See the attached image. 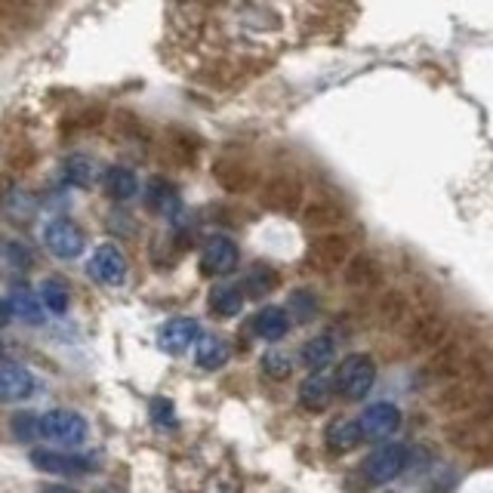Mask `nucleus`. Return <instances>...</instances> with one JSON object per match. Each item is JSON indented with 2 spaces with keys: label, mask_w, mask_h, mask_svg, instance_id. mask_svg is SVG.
<instances>
[{
  "label": "nucleus",
  "mask_w": 493,
  "mask_h": 493,
  "mask_svg": "<svg viewBox=\"0 0 493 493\" xmlns=\"http://www.w3.org/2000/svg\"><path fill=\"white\" fill-rule=\"evenodd\" d=\"M324 441H327V447L333 453H345V451H352V447H358L361 441H364V432H361L358 419L336 417L327 426V432H324Z\"/></svg>",
  "instance_id": "nucleus-19"
},
{
  "label": "nucleus",
  "mask_w": 493,
  "mask_h": 493,
  "mask_svg": "<svg viewBox=\"0 0 493 493\" xmlns=\"http://www.w3.org/2000/svg\"><path fill=\"white\" fill-rule=\"evenodd\" d=\"M447 441L466 453H490L493 451V410L469 413L447 426Z\"/></svg>",
  "instance_id": "nucleus-1"
},
{
  "label": "nucleus",
  "mask_w": 493,
  "mask_h": 493,
  "mask_svg": "<svg viewBox=\"0 0 493 493\" xmlns=\"http://www.w3.org/2000/svg\"><path fill=\"white\" fill-rule=\"evenodd\" d=\"M281 284V272L278 268H272V265H265V263H256L246 272V278H244V293L246 296H253V300H263V296L272 293L274 287Z\"/></svg>",
  "instance_id": "nucleus-25"
},
{
  "label": "nucleus",
  "mask_w": 493,
  "mask_h": 493,
  "mask_svg": "<svg viewBox=\"0 0 493 493\" xmlns=\"http://www.w3.org/2000/svg\"><path fill=\"white\" fill-rule=\"evenodd\" d=\"M361 432H364V441H386L398 432L401 426V410L389 401H376L361 413Z\"/></svg>",
  "instance_id": "nucleus-12"
},
{
  "label": "nucleus",
  "mask_w": 493,
  "mask_h": 493,
  "mask_svg": "<svg viewBox=\"0 0 493 493\" xmlns=\"http://www.w3.org/2000/svg\"><path fill=\"white\" fill-rule=\"evenodd\" d=\"M376 321H380L386 330L408 324L410 321V300H408V293H401V290H386V293L380 296V302H376Z\"/></svg>",
  "instance_id": "nucleus-18"
},
{
  "label": "nucleus",
  "mask_w": 493,
  "mask_h": 493,
  "mask_svg": "<svg viewBox=\"0 0 493 493\" xmlns=\"http://www.w3.org/2000/svg\"><path fill=\"white\" fill-rule=\"evenodd\" d=\"M103 183H105V192L112 194L114 201H130V198H136V192H139V179H136V173L130 170V166H121V164L108 166Z\"/></svg>",
  "instance_id": "nucleus-24"
},
{
  "label": "nucleus",
  "mask_w": 493,
  "mask_h": 493,
  "mask_svg": "<svg viewBox=\"0 0 493 493\" xmlns=\"http://www.w3.org/2000/svg\"><path fill=\"white\" fill-rule=\"evenodd\" d=\"M382 281V265L373 253L361 250L352 253V259L345 263V287L352 290H373Z\"/></svg>",
  "instance_id": "nucleus-16"
},
{
  "label": "nucleus",
  "mask_w": 493,
  "mask_h": 493,
  "mask_svg": "<svg viewBox=\"0 0 493 493\" xmlns=\"http://www.w3.org/2000/svg\"><path fill=\"white\" fill-rule=\"evenodd\" d=\"M16 318V311H13V306H10V300H0V327H6V324Z\"/></svg>",
  "instance_id": "nucleus-35"
},
{
  "label": "nucleus",
  "mask_w": 493,
  "mask_h": 493,
  "mask_svg": "<svg viewBox=\"0 0 493 493\" xmlns=\"http://www.w3.org/2000/svg\"><path fill=\"white\" fill-rule=\"evenodd\" d=\"M244 287L241 284H229V281H222V284H216L210 290L207 302H210V311H213L216 318H235L238 311L244 309Z\"/></svg>",
  "instance_id": "nucleus-21"
},
{
  "label": "nucleus",
  "mask_w": 493,
  "mask_h": 493,
  "mask_svg": "<svg viewBox=\"0 0 493 493\" xmlns=\"http://www.w3.org/2000/svg\"><path fill=\"white\" fill-rule=\"evenodd\" d=\"M201 339V327L194 318H170L164 321V327L157 330V345L166 354H183L185 349H192Z\"/></svg>",
  "instance_id": "nucleus-13"
},
{
  "label": "nucleus",
  "mask_w": 493,
  "mask_h": 493,
  "mask_svg": "<svg viewBox=\"0 0 493 493\" xmlns=\"http://www.w3.org/2000/svg\"><path fill=\"white\" fill-rule=\"evenodd\" d=\"M259 201L274 213H296V210L306 207V183L293 173H278L263 185Z\"/></svg>",
  "instance_id": "nucleus-4"
},
{
  "label": "nucleus",
  "mask_w": 493,
  "mask_h": 493,
  "mask_svg": "<svg viewBox=\"0 0 493 493\" xmlns=\"http://www.w3.org/2000/svg\"><path fill=\"white\" fill-rule=\"evenodd\" d=\"M13 438L22 441V444H31V441L40 438V417L31 410H22L13 417Z\"/></svg>",
  "instance_id": "nucleus-32"
},
{
  "label": "nucleus",
  "mask_w": 493,
  "mask_h": 493,
  "mask_svg": "<svg viewBox=\"0 0 493 493\" xmlns=\"http://www.w3.org/2000/svg\"><path fill=\"white\" fill-rule=\"evenodd\" d=\"M10 300V306L13 311H16V318H22L25 324H43V315H47V309H43V302H40V293H34V290H28V287H13V293L6 296Z\"/></svg>",
  "instance_id": "nucleus-23"
},
{
  "label": "nucleus",
  "mask_w": 493,
  "mask_h": 493,
  "mask_svg": "<svg viewBox=\"0 0 493 493\" xmlns=\"http://www.w3.org/2000/svg\"><path fill=\"white\" fill-rule=\"evenodd\" d=\"M43 244L49 246V253L59 259H75L84 253V231L71 220H49L43 229Z\"/></svg>",
  "instance_id": "nucleus-11"
},
{
  "label": "nucleus",
  "mask_w": 493,
  "mask_h": 493,
  "mask_svg": "<svg viewBox=\"0 0 493 493\" xmlns=\"http://www.w3.org/2000/svg\"><path fill=\"white\" fill-rule=\"evenodd\" d=\"M145 201L157 213H173L179 207V192L166 179H151L148 188H145Z\"/></svg>",
  "instance_id": "nucleus-27"
},
{
  "label": "nucleus",
  "mask_w": 493,
  "mask_h": 493,
  "mask_svg": "<svg viewBox=\"0 0 493 493\" xmlns=\"http://www.w3.org/2000/svg\"><path fill=\"white\" fill-rule=\"evenodd\" d=\"M263 373L274 382H284V380L293 376V358H290L287 352H281V349L265 352L263 354Z\"/></svg>",
  "instance_id": "nucleus-31"
},
{
  "label": "nucleus",
  "mask_w": 493,
  "mask_h": 493,
  "mask_svg": "<svg viewBox=\"0 0 493 493\" xmlns=\"http://www.w3.org/2000/svg\"><path fill=\"white\" fill-rule=\"evenodd\" d=\"M31 466L40 469L47 475H84L93 472L96 466V456L84 451H31Z\"/></svg>",
  "instance_id": "nucleus-7"
},
{
  "label": "nucleus",
  "mask_w": 493,
  "mask_h": 493,
  "mask_svg": "<svg viewBox=\"0 0 493 493\" xmlns=\"http://www.w3.org/2000/svg\"><path fill=\"white\" fill-rule=\"evenodd\" d=\"M229 354H231L229 343L213 336V333H204V336L194 343V364L201 370H220L229 361Z\"/></svg>",
  "instance_id": "nucleus-22"
},
{
  "label": "nucleus",
  "mask_w": 493,
  "mask_h": 493,
  "mask_svg": "<svg viewBox=\"0 0 493 493\" xmlns=\"http://www.w3.org/2000/svg\"><path fill=\"white\" fill-rule=\"evenodd\" d=\"M352 259V241L339 231H327V235H318L309 244L306 265L318 274H330L336 268H343Z\"/></svg>",
  "instance_id": "nucleus-3"
},
{
  "label": "nucleus",
  "mask_w": 493,
  "mask_h": 493,
  "mask_svg": "<svg viewBox=\"0 0 493 493\" xmlns=\"http://www.w3.org/2000/svg\"><path fill=\"white\" fill-rule=\"evenodd\" d=\"M40 302H43V309H47L49 315H65V311H68V302H71V293H68V287H65L62 281L49 278V281H43L40 284Z\"/></svg>",
  "instance_id": "nucleus-30"
},
{
  "label": "nucleus",
  "mask_w": 493,
  "mask_h": 493,
  "mask_svg": "<svg viewBox=\"0 0 493 493\" xmlns=\"http://www.w3.org/2000/svg\"><path fill=\"white\" fill-rule=\"evenodd\" d=\"M86 419L75 410H49L40 417V438L53 441V444L77 447L86 438Z\"/></svg>",
  "instance_id": "nucleus-6"
},
{
  "label": "nucleus",
  "mask_w": 493,
  "mask_h": 493,
  "mask_svg": "<svg viewBox=\"0 0 493 493\" xmlns=\"http://www.w3.org/2000/svg\"><path fill=\"white\" fill-rule=\"evenodd\" d=\"M302 222H306L309 229H318L321 235H327V231L345 222V210L333 198H311L306 201V207H302Z\"/></svg>",
  "instance_id": "nucleus-15"
},
{
  "label": "nucleus",
  "mask_w": 493,
  "mask_h": 493,
  "mask_svg": "<svg viewBox=\"0 0 493 493\" xmlns=\"http://www.w3.org/2000/svg\"><path fill=\"white\" fill-rule=\"evenodd\" d=\"M34 391V376L31 370H25L22 364L13 361H0V401H25Z\"/></svg>",
  "instance_id": "nucleus-14"
},
{
  "label": "nucleus",
  "mask_w": 493,
  "mask_h": 493,
  "mask_svg": "<svg viewBox=\"0 0 493 493\" xmlns=\"http://www.w3.org/2000/svg\"><path fill=\"white\" fill-rule=\"evenodd\" d=\"M404 466H408V447L386 444V447H380V451H373L367 456L361 472H364L370 484H389L404 472Z\"/></svg>",
  "instance_id": "nucleus-8"
},
{
  "label": "nucleus",
  "mask_w": 493,
  "mask_h": 493,
  "mask_svg": "<svg viewBox=\"0 0 493 493\" xmlns=\"http://www.w3.org/2000/svg\"><path fill=\"white\" fill-rule=\"evenodd\" d=\"M336 398V380L327 370H311L300 389V401L306 404L309 410H327V404Z\"/></svg>",
  "instance_id": "nucleus-17"
},
{
  "label": "nucleus",
  "mask_w": 493,
  "mask_h": 493,
  "mask_svg": "<svg viewBox=\"0 0 493 493\" xmlns=\"http://www.w3.org/2000/svg\"><path fill=\"white\" fill-rule=\"evenodd\" d=\"M333 354H336V343L324 333V336H311L309 343L302 345L300 358L309 370H324L333 361Z\"/></svg>",
  "instance_id": "nucleus-26"
},
{
  "label": "nucleus",
  "mask_w": 493,
  "mask_h": 493,
  "mask_svg": "<svg viewBox=\"0 0 493 493\" xmlns=\"http://www.w3.org/2000/svg\"><path fill=\"white\" fill-rule=\"evenodd\" d=\"M62 176H65V183L68 185L86 188V185H93V179H96V164H93L90 157H84V155H75V157L65 161Z\"/></svg>",
  "instance_id": "nucleus-28"
},
{
  "label": "nucleus",
  "mask_w": 493,
  "mask_h": 493,
  "mask_svg": "<svg viewBox=\"0 0 493 493\" xmlns=\"http://www.w3.org/2000/svg\"><path fill=\"white\" fill-rule=\"evenodd\" d=\"M386 493H391V490H386Z\"/></svg>",
  "instance_id": "nucleus-37"
},
{
  "label": "nucleus",
  "mask_w": 493,
  "mask_h": 493,
  "mask_svg": "<svg viewBox=\"0 0 493 493\" xmlns=\"http://www.w3.org/2000/svg\"><path fill=\"white\" fill-rule=\"evenodd\" d=\"M216 179H220L222 188H229V192H246V188L256 183V176H253L244 164H235V161L216 166Z\"/></svg>",
  "instance_id": "nucleus-29"
},
{
  "label": "nucleus",
  "mask_w": 493,
  "mask_h": 493,
  "mask_svg": "<svg viewBox=\"0 0 493 493\" xmlns=\"http://www.w3.org/2000/svg\"><path fill=\"white\" fill-rule=\"evenodd\" d=\"M250 327L256 336L268 339V343H278V339H284L290 333V311L278 306H265L259 309V315L250 321Z\"/></svg>",
  "instance_id": "nucleus-20"
},
{
  "label": "nucleus",
  "mask_w": 493,
  "mask_h": 493,
  "mask_svg": "<svg viewBox=\"0 0 493 493\" xmlns=\"http://www.w3.org/2000/svg\"><path fill=\"white\" fill-rule=\"evenodd\" d=\"M447 333H451L447 318H441L438 311H423V315L410 318L404 336L413 352H438L447 343Z\"/></svg>",
  "instance_id": "nucleus-5"
},
{
  "label": "nucleus",
  "mask_w": 493,
  "mask_h": 493,
  "mask_svg": "<svg viewBox=\"0 0 493 493\" xmlns=\"http://www.w3.org/2000/svg\"><path fill=\"white\" fill-rule=\"evenodd\" d=\"M333 380H336L339 398H345V401H361L376 380L373 358H370V354H349V358L339 361Z\"/></svg>",
  "instance_id": "nucleus-2"
},
{
  "label": "nucleus",
  "mask_w": 493,
  "mask_h": 493,
  "mask_svg": "<svg viewBox=\"0 0 493 493\" xmlns=\"http://www.w3.org/2000/svg\"><path fill=\"white\" fill-rule=\"evenodd\" d=\"M318 296L311 293V290H293V296H290V311H293L296 321H311V318L318 315Z\"/></svg>",
  "instance_id": "nucleus-33"
},
{
  "label": "nucleus",
  "mask_w": 493,
  "mask_h": 493,
  "mask_svg": "<svg viewBox=\"0 0 493 493\" xmlns=\"http://www.w3.org/2000/svg\"><path fill=\"white\" fill-rule=\"evenodd\" d=\"M86 272H90V278L96 281V284L118 287L123 284V278H127V259H123V253L114 244H103L93 250Z\"/></svg>",
  "instance_id": "nucleus-10"
},
{
  "label": "nucleus",
  "mask_w": 493,
  "mask_h": 493,
  "mask_svg": "<svg viewBox=\"0 0 493 493\" xmlns=\"http://www.w3.org/2000/svg\"><path fill=\"white\" fill-rule=\"evenodd\" d=\"M241 263V250L238 244L226 235H213L204 241V250H201V272L213 274V278H222V274H231Z\"/></svg>",
  "instance_id": "nucleus-9"
},
{
  "label": "nucleus",
  "mask_w": 493,
  "mask_h": 493,
  "mask_svg": "<svg viewBox=\"0 0 493 493\" xmlns=\"http://www.w3.org/2000/svg\"><path fill=\"white\" fill-rule=\"evenodd\" d=\"M151 419H155L161 429H173V426H176L173 401H166V398H155V401H151Z\"/></svg>",
  "instance_id": "nucleus-34"
},
{
  "label": "nucleus",
  "mask_w": 493,
  "mask_h": 493,
  "mask_svg": "<svg viewBox=\"0 0 493 493\" xmlns=\"http://www.w3.org/2000/svg\"><path fill=\"white\" fill-rule=\"evenodd\" d=\"M40 493H77V490L65 488V484H49V488H43Z\"/></svg>",
  "instance_id": "nucleus-36"
}]
</instances>
